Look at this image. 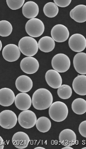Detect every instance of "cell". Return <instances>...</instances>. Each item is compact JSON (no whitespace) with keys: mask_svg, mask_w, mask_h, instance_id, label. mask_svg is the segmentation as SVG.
I'll return each instance as SVG.
<instances>
[{"mask_svg":"<svg viewBox=\"0 0 86 149\" xmlns=\"http://www.w3.org/2000/svg\"><path fill=\"white\" fill-rule=\"evenodd\" d=\"M53 101V95L51 92L46 88H41L34 92L32 104L35 109L43 110L49 108Z\"/></svg>","mask_w":86,"mask_h":149,"instance_id":"cell-1","label":"cell"},{"mask_svg":"<svg viewBox=\"0 0 86 149\" xmlns=\"http://www.w3.org/2000/svg\"><path fill=\"white\" fill-rule=\"evenodd\" d=\"M68 112L66 104L61 101L54 102L49 107V116L55 122H60L64 120L67 117Z\"/></svg>","mask_w":86,"mask_h":149,"instance_id":"cell-2","label":"cell"},{"mask_svg":"<svg viewBox=\"0 0 86 149\" xmlns=\"http://www.w3.org/2000/svg\"><path fill=\"white\" fill-rule=\"evenodd\" d=\"M19 47L23 54L27 56L35 55L38 52L39 47L37 41L31 36H25L20 39Z\"/></svg>","mask_w":86,"mask_h":149,"instance_id":"cell-3","label":"cell"},{"mask_svg":"<svg viewBox=\"0 0 86 149\" xmlns=\"http://www.w3.org/2000/svg\"><path fill=\"white\" fill-rule=\"evenodd\" d=\"M25 31L31 37L37 38L42 36L45 31L43 22L37 18L30 19L27 22Z\"/></svg>","mask_w":86,"mask_h":149,"instance_id":"cell-4","label":"cell"},{"mask_svg":"<svg viewBox=\"0 0 86 149\" xmlns=\"http://www.w3.org/2000/svg\"><path fill=\"white\" fill-rule=\"evenodd\" d=\"M71 62L69 57L64 54H58L53 57L52 65L59 73H64L70 68Z\"/></svg>","mask_w":86,"mask_h":149,"instance_id":"cell-5","label":"cell"},{"mask_svg":"<svg viewBox=\"0 0 86 149\" xmlns=\"http://www.w3.org/2000/svg\"><path fill=\"white\" fill-rule=\"evenodd\" d=\"M37 121L34 112L30 110L23 111L18 117V122L22 127L29 129L33 127Z\"/></svg>","mask_w":86,"mask_h":149,"instance_id":"cell-6","label":"cell"},{"mask_svg":"<svg viewBox=\"0 0 86 149\" xmlns=\"http://www.w3.org/2000/svg\"><path fill=\"white\" fill-rule=\"evenodd\" d=\"M18 118L12 111L5 110L0 113V126L5 129L13 128L17 123Z\"/></svg>","mask_w":86,"mask_h":149,"instance_id":"cell-7","label":"cell"},{"mask_svg":"<svg viewBox=\"0 0 86 149\" xmlns=\"http://www.w3.org/2000/svg\"><path fill=\"white\" fill-rule=\"evenodd\" d=\"M39 67L40 64L38 60L32 56H27L23 58L20 63L21 70L28 74L36 73Z\"/></svg>","mask_w":86,"mask_h":149,"instance_id":"cell-8","label":"cell"},{"mask_svg":"<svg viewBox=\"0 0 86 149\" xmlns=\"http://www.w3.org/2000/svg\"><path fill=\"white\" fill-rule=\"evenodd\" d=\"M69 45L70 49L75 52L80 53L86 47V39L84 36L79 33L74 34L69 38Z\"/></svg>","mask_w":86,"mask_h":149,"instance_id":"cell-9","label":"cell"},{"mask_svg":"<svg viewBox=\"0 0 86 149\" xmlns=\"http://www.w3.org/2000/svg\"><path fill=\"white\" fill-rule=\"evenodd\" d=\"M51 36L53 40L57 42H65L69 36L68 29L65 25L58 24L55 25L51 30Z\"/></svg>","mask_w":86,"mask_h":149,"instance_id":"cell-10","label":"cell"},{"mask_svg":"<svg viewBox=\"0 0 86 149\" xmlns=\"http://www.w3.org/2000/svg\"><path fill=\"white\" fill-rule=\"evenodd\" d=\"M21 55L19 47L16 45L10 44L5 46L2 51V56L6 61L13 62L20 58Z\"/></svg>","mask_w":86,"mask_h":149,"instance_id":"cell-11","label":"cell"},{"mask_svg":"<svg viewBox=\"0 0 86 149\" xmlns=\"http://www.w3.org/2000/svg\"><path fill=\"white\" fill-rule=\"evenodd\" d=\"M59 139L60 142L63 146L71 147L75 145L76 143V135L73 130L66 129L60 132Z\"/></svg>","mask_w":86,"mask_h":149,"instance_id":"cell-12","label":"cell"},{"mask_svg":"<svg viewBox=\"0 0 86 149\" xmlns=\"http://www.w3.org/2000/svg\"><path fill=\"white\" fill-rule=\"evenodd\" d=\"M46 82L49 86L54 89H57L62 84V78L59 72L55 70H49L45 75Z\"/></svg>","mask_w":86,"mask_h":149,"instance_id":"cell-13","label":"cell"},{"mask_svg":"<svg viewBox=\"0 0 86 149\" xmlns=\"http://www.w3.org/2000/svg\"><path fill=\"white\" fill-rule=\"evenodd\" d=\"M15 104L19 110H28L31 106V98L26 93H20L15 96Z\"/></svg>","mask_w":86,"mask_h":149,"instance_id":"cell-14","label":"cell"},{"mask_svg":"<svg viewBox=\"0 0 86 149\" xmlns=\"http://www.w3.org/2000/svg\"><path fill=\"white\" fill-rule=\"evenodd\" d=\"M15 86L20 92L26 93L31 90L33 86V83L30 77L23 75L16 79Z\"/></svg>","mask_w":86,"mask_h":149,"instance_id":"cell-15","label":"cell"},{"mask_svg":"<svg viewBox=\"0 0 86 149\" xmlns=\"http://www.w3.org/2000/svg\"><path fill=\"white\" fill-rule=\"evenodd\" d=\"M30 141L29 136L23 132H16L13 136V144L18 149L25 148L28 146Z\"/></svg>","mask_w":86,"mask_h":149,"instance_id":"cell-16","label":"cell"},{"mask_svg":"<svg viewBox=\"0 0 86 149\" xmlns=\"http://www.w3.org/2000/svg\"><path fill=\"white\" fill-rule=\"evenodd\" d=\"M73 65L76 71L81 75L86 74V54L78 53L73 58Z\"/></svg>","mask_w":86,"mask_h":149,"instance_id":"cell-17","label":"cell"},{"mask_svg":"<svg viewBox=\"0 0 86 149\" xmlns=\"http://www.w3.org/2000/svg\"><path fill=\"white\" fill-rule=\"evenodd\" d=\"M14 92L11 89L3 88L0 89V105L3 107H9L12 105L15 99Z\"/></svg>","mask_w":86,"mask_h":149,"instance_id":"cell-18","label":"cell"},{"mask_svg":"<svg viewBox=\"0 0 86 149\" xmlns=\"http://www.w3.org/2000/svg\"><path fill=\"white\" fill-rule=\"evenodd\" d=\"M22 13L25 18L28 19L35 18L39 13L38 4L32 1L25 3L22 7Z\"/></svg>","mask_w":86,"mask_h":149,"instance_id":"cell-19","label":"cell"},{"mask_svg":"<svg viewBox=\"0 0 86 149\" xmlns=\"http://www.w3.org/2000/svg\"><path fill=\"white\" fill-rule=\"evenodd\" d=\"M73 90L79 95H86V76L80 75L74 79L73 83Z\"/></svg>","mask_w":86,"mask_h":149,"instance_id":"cell-20","label":"cell"},{"mask_svg":"<svg viewBox=\"0 0 86 149\" xmlns=\"http://www.w3.org/2000/svg\"><path fill=\"white\" fill-rule=\"evenodd\" d=\"M70 16L74 21L78 23H84L86 21V6L78 5L71 10Z\"/></svg>","mask_w":86,"mask_h":149,"instance_id":"cell-21","label":"cell"},{"mask_svg":"<svg viewBox=\"0 0 86 149\" xmlns=\"http://www.w3.org/2000/svg\"><path fill=\"white\" fill-rule=\"evenodd\" d=\"M38 44L40 51L45 53L52 52L55 47V41L50 36L42 37L39 40Z\"/></svg>","mask_w":86,"mask_h":149,"instance_id":"cell-22","label":"cell"},{"mask_svg":"<svg viewBox=\"0 0 86 149\" xmlns=\"http://www.w3.org/2000/svg\"><path fill=\"white\" fill-rule=\"evenodd\" d=\"M72 109L73 112L77 115H81L86 112V101L84 99L78 98L73 101Z\"/></svg>","mask_w":86,"mask_h":149,"instance_id":"cell-23","label":"cell"},{"mask_svg":"<svg viewBox=\"0 0 86 149\" xmlns=\"http://www.w3.org/2000/svg\"><path fill=\"white\" fill-rule=\"evenodd\" d=\"M36 128L42 133L48 132L52 126L51 120L46 117H41L37 119L36 123Z\"/></svg>","mask_w":86,"mask_h":149,"instance_id":"cell-24","label":"cell"},{"mask_svg":"<svg viewBox=\"0 0 86 149\" xmlns=\"http://www.w3.org/2000/svg\"><path fill=\"white\" fill-rule=\"evenodd\" d=\"M43 12L47 17L54 18L58 14L59 8L54 3L48 2L44 7Z\"/></svg>","mask_w":86,"mask_h":149,"instance_id":"cell-25","label":"cell"},{"mask_svg":"<svg viewBox=\"0 0 86 149\" xmlns=\"http://www.w3.org/2000/svg\"><path fill=\"white\" fill-rule=\"evenodd\" d=\"M13 26L7 20L0 21V36L7 37L11 34Z\"/></svg>","mask_w":86,"mask_h":149,"instance_id":"cell-26","label":"cell"},{"mask_svg":"<svg viewBox=\"0 0 86 149\" xmlns=\"http://www.w3.org/2000/svg\"><path fill=\"white\" fill-rule=\"evenodd\" d=\"M57 92L58 96L64 100L68 99L73 94L72 88L67 85H61L57 89Z\"/></svg>","mask_w":86,"mask_h":149,"instance_id":"cell-27","label":"cell"},{"mask_svg":"<svg viewBox=\"0 0 86 149\" xmlns=\"http://www.w3.org/2000/svg\"><path fill=\"white\" fill-rule=\"evenodd\" d=\"M24 0H7L6 1L8 7L12 10H17L23 7Z\"/></svg>","mask_w":86,"mask_h":149,"instance_id":"cell-28","label":"cell"},{"mask_svg":"<svg viewBox=\"0 0 86 149\" xmlns=\"http://www.w3.org/2000/svg\"><path fill=\"white\" fill-rule=\"evenodd\" d=\"M54 3L57 6L60 7H66L69 6L71 3V0H54Z\"/></svg>","mask_w":86,"mask_h":149,"instance_id":"cell-29","label":"cell"},{"mask_svg":"<svg viewBox=\"0 0 86 149\" xmlns=\"http://www.w3.org/2000/svg\"><path fill=\"white\" fill-rule=\"evenodd\" d=\"M86 121H83L80 123L79 126V133L83 137H86Z\"/></svg>","mask_w":86,"mask_h":149,"instance_id":"cell-30","label":"cell"},{"mask_svg":"<svg viewBox=\"0 0 86 149\" xmlns=\"http://www.w3.org/2000/svg\"><path fill=\"white\" fill-rule=\"evenodd\" d=\"M4 143L3 139L0 136V149L4 148Z\"/></svg>","mask_w":86,"mask_h":149,"instance_id":"cell-31","label":"cell"},{"mask_svg":"<svg viewBox=\"0 0 86 149\" xmlns=\"http://www.w3.org/2000/svg\"><path fill=\"white\" fill-rule=\"evenodd\" d=\"M63 149H73V148H71V147H69V146H66L64 148H63Z\"/></svg>","mask_w":86,"mask_h":149,"instance_id":"cell-32","label":"cell"},{"mask_svg":"<svg viewBox=\"0 0 86 149\" xmlns=\"http://www.w3.org/2000/svg\"><path fill=\"white\" fill-rule=\"evenodd\" d=\"M2 44L1 41L0 40V52L2 49Z\"/></svg>","mask_w":86,"mask_h":149,"instance_id":"cell-33","label":"cell"},{"mask_svg":"<svg viewBox=\"0 0 86 149\" xmlns=\"http://www.w3.org/2000/svg\"><path fill=\"white\" fill-rule=\"evenodd\" d=\"M35 149H45V148L41 147H37V148H35Z\"/></svg>","mask_w":86,"mask_h":149,"instance_id":"cell-34","label":"cell"}]
</instances>
